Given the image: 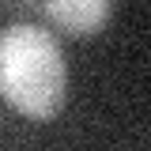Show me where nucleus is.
<instances>
[{"label":"nucleus","instance_id":"f257e3e1","mask_svg":"<svg viewBox=\"0 0 151 151\" xmlns=\"http://www.w3.org/2000/svg\"><path fill=\"white\" fill-rule=\"evenodd\" d=\"M64 57L49 30L15 23L0 34V94L27 117H53L64 106Z\"/></svg>","mask_w":151,"mask_h":151},{"label":"nucleus","instance_id":"f03ea898","mask_svg":"<svg viewBox=\"0 0 151 151\" xmlns=\"http://www.w3.org/2000/svg\"><path fill=\"white\" fill-rule=\"evenodd\" d=\"M110 0H49L45 4V15L68 34H94L110 19Z\"/></svg>","mask_w":151,"mask_h":151}]
</instances>
